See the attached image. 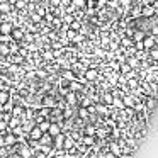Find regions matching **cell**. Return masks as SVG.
Wrapping results in <instances>:
<instances>
[{
  "mask_svg": "<svg viewBox=\"0 0 158 158\" xmlns=\"http://www.w3.org/2000/svg\"><path fill=\"white\" fill-rule=\"evenodd\" d=\"M32 155H34V151H32V148L29 146V144H24V146L19 150V156L21 158H31Z\"/></svg>",
  "mask_w": 158,
  "mask_h": 158,
  "instance_id": "6da1fadb",
  "label": "cell"
},
{
  "mask_svg": "<svg viewBox=\"0 0 158 158\" xmlns=\"http://www.w3.org/2000/svg\"><path fill=\"white\" fill-rule=\"evenodd\" d=\"M143 46H144V48H148V49H153L155 46H156V38L151 36V34H148L146 38H144V41H143Z\"/></svg>",
  "mask_w": 158,
  "mask_h": 158,
  "instance_id": "7a4b0ae2",
  "label": "cell"
},
{
  "mask_svg": "<svg viewBox=\"0 0 158 158\" xmlns=\"http://www.w3.org/2000/svg\"><path fill=\"white\" fill-rule=\"evenodd\" d=\"M155 12H156V9H155L153 5H143V10H141V14H143V17L151 19V17L155 15Z\"/></svg>",
  "mask_w": 158,
  "mask_h": 158,
  "instance_id": "3957f363",
  "label": "cell"
},
{
  "mask_svg": "<svg viewBox=\"0 0 158 158\" xmlns=\"http://www.w3.org/2000/svg\"><path fill=\"white\" fill-rule=\"evenodd\" d=\"M49 136H53V138H56V136H60L61 134V126H60L58 123H51V126H49Z\"/></svg>",
  "mask_w": 158,
  "mask_h": 158,
  "instance_id": "277c9868",
  "label": "cell"
},
{
  "mask_svg": "<svg viewBox=\"0 0 158 158\" xmlns=\"http://www.w3.org/2000/svg\"><path fill=\"white\" fill-rule=\"evenodd\" d=\"M12 31H14V27H12L10 22H2L0 24V34H5V36H10Z\"/></svg>",
  "mask_w": 158,
  "mask_h": 158,
  "instance_id": "5b68a950",
  "label": "cell"
},
{
  "mask_svg": "<svg viewBox=\"0 0 158 158\" xmlns=\"http://www.w3.org/2000/svg\"><path fill=\"white\" fill-rule=\"evenodd\" d=\"M43 134H44V133L39 129V126H34V127H32V131L29 133V138H31V139H34V141H39L43 138Z\"/></svg>",
  "mask_w": 158,
  "mask_h": 158,
  "instance_id": "8992f818",
  "label": "cell"
},
{
  "mask_svg": "<svg viewBox=\"0 0 158 158\" xmlns=\"http://www.w3.org/2000/svg\"><path fill=\"white\" fill-rule=\"evenodd\" d=\"M146 32L143 31V29H134V34H133V39L136 43H143L144 41V38H146Z\"/></svg>",
  "mask_w": 158,
  "mask_h": 158,
  "instance_id": "52a82bcc",
  "label": "cell"
},
{
  "mask_svg": "<svg viewBox=\"0 0 158 158\" xmlns=\"http://www.w3.org/2000/svg\"><path fill=\"white\" fill-rule=\"evenodd\" d=\"M109 150H110V153H112L114 156H119V155L123 153V150H121V144H117L116 141H110V143H109Z\"/></svg>",
  "mask_w": 158,
  "mask_h": 158,
  "instance_id": "ba28073f",
  "label": "cell"
},
{
  "mask_svg": "<svg viewBox=\"0 0 158 158\" xmlns=\"http://www.w3.org/2000/svg\"><path fill=\"white\" fill-rule=\"evenodd\" d=\"M10 36L15 39V41H21V39L26 36V31H24L22 27H15L14 31H12V34H10Z\"/></svg>",
  "mask_w": 158,
  "mask_h": 158,
  "instance_id": "9c48e42d",
  "label": "cell"
},
{
  "mask_svg": "<svg viewBox=\"0 0 158 158\" xmlns=\"http://www.w3.org/2000/svg\"><path fill=\"white\" fill-rule=\"evenodd\" d=\"M123 102H124V106H126V107H134V106H136V99H134L133 95H124L123 97Z\"/></svg>",
  "mask_w": 158,
  "mask_h": 158,
  "instance_id": "30bf717a",
  "label": "cell"
},
{
  "mask_svg": "<svg viewBox=\"0 0 158 158\" xmlns=\"http://www.w3.org/2000/svg\"><path fill=\"white\" fill-rule=\"evenodd\" d=\"M24 114H26V110H24V107H22V106H15L14 109H12V116H14V117H19V119H21Z\"/></svg>",
  "mask_w": 158,
  "mask_h": 158,
  "instance_id": "8fae6325",
  "label": "cell"
},
{
  "mask_svg": "<svg viewBox=\"0 0 158 158\" xmlns=\"http://www.w3.org/2000/svg\"><path fill=\"white\" fill-rule=\"evenodd\" d=\"M97 77H99V73H97L95 68H87V72H85V78L87 80H95Z\"/></svg>",
  "mask_w": 158,
  "mask_h": 158,
  "instance_id": "7c38bea8",
  "label": "cell"
},
{
  "mask_svg": "<svg viewBox=\"0 0 158 158\" xmlns=\"http://www.w3.org/2000/svg\"><path fill=\"white\" fill-rule=\"evenodd\" d=\"M143 102H144V106H146L148 110H151V109L156 107V99H155V97H148L146 100H143Z\"/></svg>",
  "mask_w": 158,
  "mask_h": 158,
  "instance_id": "4fadbf2b",
  "label": "cell"
},
{
  "mask_svg": "<svg viewBox=\"0 0 158 158\" xmlns=\"http://www.w3.org/2000/svg\"><path fill=\"white\" fill-rule=\"evenodd\" d=\"M7 102H10V94H9L7 90H4V92H0V104L5 106Z\"/></svg>",
  "mask_w": 158,
  "mask_h": 158,
  "instance_id": "5bb4252c",
  "label": "cell"
},
{
  "mask_svg": "<svg viewBox=\"0 0 158 158\" xmlns=\"http://www.w3.org/2000/svg\"><path fill=\"white\" fill-rule=\"evenodd\" d=\"M73 146H75V141H73V138H72V136H66L65 144H63V150H65V151H68V150H72Z\"/></svg>",
  "mask_w": 158,
  "mask_h": 158,
  "instance_id": "9a60e30c",
  "label": "cell"
},
{
  "mask_svg": "<svg viewBox=\"0 0 158 158\" xmlns=\"http://www.w3.org/2000/svg\"><path fill=\"white\" fill-rule=\"evenodd\" d=\"M17 141V138L14 136V134H7V136L4 138V143H5V146H12V144Z\"/></svg>",
  "mask_w": 158,
  "mask_h": 158,
  "instance_id": "2e32d148",
  "label": "cell"
},
{
  "mask_svg": "<svg viewBox=\"0 0 158 158\" xmlns=\"http://www.w3.org/2000/svg\"><path fill=\"white\" fill-rule=\"evenodd\" d=\"M12 7H14V5H10L9 2H2V4H0V12H2V14H7V12L12 10Z\"/></svg>",
  "mask_w": 158,
  "mask_h": 158,
  "instance_id": "e0dca14e",
  "label": "cell"
},
{
  "mask_svg": "<svg viewBox=\"0 0 158 158\" xmlns=\"http://www.w3.org/2000/svg\"><path fill=\"white\" fill-rule=\"evenodd\" d=\"M66 100H68L70 106H75L77 100H78V97H77V92H70L68 95H66Z\"/></svg>",
  "mask_w": 158,
  "mask_h": 158,
  "instance_id": "ac0fdd59",
  "label": "cell"
},
{
  "mask_svg": "<svg viewBox=\"0 0 158 158\" xmlns=\"http://www.w3.org/2000/svg\"><path fill=\"white\" fill-rule=\"evenodd\" d=\"M126 60H127V65H129L131 68H136V66L139 65V60H138L136 56H127Z\"/></svg>",
  "mask_w": 158,
  "mask_h": 158,
  "instance_id": "d6986e66",
  "label": "cell"
},
{
  "mask_svg": "<svg viewBox=\"0 0 158 158\" xmlns=\"http://www.w3.org/2000/svg\"><path fill=\"white\" fill-rule=\"evenodd\" d=\"M38 126H39V129H41L43 133H48V131H49V126H51V123H49L48 119H44L43 123H39Z\"/></svg>",
  "mask_w": 158,
  "mask_h": 158,
  "instance_id": "ffe728a7",
  "label": "cell"
},
{
  "mask_svg": "<svg viewBox=\"0 0 158 158\" xmlns=\"http://www.w3.org/2000/svg\"><path fill=\"white\" fill-rule=\"evenodd\" d=\"M102 102H106V104H112V102H114L112 94H110V92H104V94H102Z\"/></svg>",
  "mask_w": 158,
  "mask_h": 158,
  "instance_id": "44dd1931",
  "label": "cell"
},
{
  "mask_svg": "<svg viewBox=\"0 0 158 158\" xmlns=\"http://www.w3.org/2000/svg\"><path fill=\"white\" fill-rule=\"evenodd\" d=\"M78 90H82V83L80 82H70V92H78Z\"/></svg>",
  "mask_w": 158,
  "mask_h": 158,
  "instance_id": "7402d4cb",
  "label": "cell"
},
{
  "mask_svg": "<svg viewBox=\"0 0 158 158\" xmlns=\"http://www.w3.org/2000/svg\"><path fill=\"white\" fill-rule=\"evenodd\" d=\"M55 139H56V148H63V144H65V139H66V136H65V134H60V136H56L55 138Z\"/></svg>",
  "mask_w": 158,
  "mask_h": 158,
  "instance_id": "603a6c76",
  "label": "cell"
},
{
  "mask_svg": "<svg viewBox=\"0 0 158 158\" xmlns=\"http://www.w3.org/2000/svg\"><path fill=\"white\" fill-rule=\"evenodd\" d=\"M51 139H53V136H49V133H44L43 138L39 139V143L41 144H51Z\"/></svg>",
  "mask_w": 158,
  "mask_h": 158,
  "instance_id": "cb8c5ba5",
  "label": "cell"
},
{
  "mask_svg": "<svg viewBox=\"0 0 158 158\" xmlns=\"http://www.w3.org/2000/svg\"><path fill=\"white\" fill-rule=\"evenodd\" d=\"M95 131L97 129H95V126H94V124H87V126H85V134H87V136H92Z\"/></svg>",
  "mask_w": 158,
  "mask_h": 158,
  "instance_id": "d4e9b609",
  "label": "cell"
},
{
  "mask_svg": "<svg viewBox=\"0 0 158 158\" xmlns=\"http://www.w3.org/2000/svg\"><path fill=\"white\" fill-rule=\"evenodd\" d=\"M63 77H65V80H68V82H75V75H73V72H70V70L63 72Z\"/></svg>",
  "mask_w": 158,
  "mask_h": 158,
  "instance_id": "484cf974",
  "label": "cell"
},
{
  "mask_svg": "<svg viewBox=\"0 0 158 158\" xmlns=\"http://www.w3.org/2000/svg\"><path fill=\"white\" fill-rule=\"evenodd\" d=\"M89 116H90L89 109H83V107H80V110H78V117H80V119H87Z\"/></svg>",
  "mask_w": 158,
  "mask_h": 158,
  "instance_id": "4316f807",
  "label": "cell"
},
{
  "mask_svg": "<svg viewBox=\"0 0 158 158\" xmlns=\"http://www.w3.org/2000/svg\"><path fill=\"white\" fill-rule=\"evenodd\" d=\"M0 55H10V46L9 44H0Z\"/></svg>",
  "mask_w": 158,
  "mask_h": 158,
  "instance_id": "83f0119b",
  "label": "cell"
},
{
  "mask_svg": "<svg viewBox=\"0 0 158 158\" xmlns=\"http://www.w3.org/2000/svg\"><path fill=\"white\" fill-rule=\"evenodd\" d=\"M19 123H22L19 117H12V121L9 123V127H14V129H15V127H19Z\"/></svg>",
  "mask_w": 158,
  "mask_h": 158,
  "instance_id": "f1b7e54d",
  "label": "cell"
},
{
  "mask_svg": "<svg viewBox=\"0 0 158 158\" xmlns=\"http://www.w3.org/2000/svg\"><path fill=\"white\" fill-rule=\"evenodd\" d=\"M83 5H85V0H73L72 2L73 9H80V7H83Z\"/></svg>",
  "mask_w": 158,
  "mask_h": 158,
  "instance_id": "f546056e",
  "label": "cell"
},
{
  "mask_svg": "<svg viewBox=\"0 0 158 158\" xmlns=\"http://www.w3.org/2000/svg\"><path fill=\"white\" fill-rule=\"evenodd\" d=\"M43 60H46V61H53V60H55V53L46 51L44 55H43Z\"/></svg>",
  "mask_w": 158,
  "mask_h": 158,
  "instance_id": "4dcf8cb0",
  "label": "cell"
},
{
  "mask_svg": "<svg viewBox=\"0 0 158 158\" xmlns=\"http://www.w3.org/2000/svg\"><path fill=\"white\" fill-rule=\"evenodd\" d=\"M150 58H151V60H156V61H158V44L150 51Z\"/></svg>",
  "mask_w": 158,
  "mask_h": 158,
  "instance_id": "1f68e13d",
  "label": "cell"
},
{
  "mask_svg": "<svg viewBox=\"0 0 158 158\" xmlns=\"http://www.w3.org/2000/svg\"><path fill=\"white\" fill-rule=\"evenodd\" d=\"M97 114H104V116H106L107 114V107L106 106H102V104H97Z\"/></svg>",
  "mask_w": 158,
  "mask_h": 158,
  "instance_id": "d6a6232c",
  "label": "cell"
},
{
  "mask_svg": "<svg viewBox=\"0 0 158 158\" xmlns=\"http://www.w3.org/2000/svg\"><path fill=\"white\" fill-rule=\"evenodd\" d=\"M77 36H78V34H77V32L73 31V29L66 31V39H72V41H75V39H77Z\"/></svg>",
  "mask_w": 158,
  "mask_h": 158,
  "instance_id": "836d02e7",
  "label": "cell"
},
{
  "mask_svg": "<svg viewBox=\"0 0 158 158\" xmlns=\"http://www.w3.org/2000/svg\"><path fill=\"white\" fill-rule=\"evenodd\" d=\"M121 72H123V73H127V75H129L133 70H131V66L127 65V63H123V65H121Z\"/></svg>",
  "mask_w": 158,
  "mask_h": 158,
  "instance_id": "e575fe53",
  "label": "cell"
},
{
  "mask_svg": "<svg viewBox=\"0 0 158 158\" xmlns=\"http://www.w3.org/2000/svg\"><path fill=\"white\" fill-rule=\"evenodd\" d=\"M12 36H5V34H0V44H7L9 41H10Z\"/></svg>",
  "mask_w": 158,
  "mask_h": 158,
  "instance_id": "d590c367",
  "label": "cell"
},
{
  "mask_svg": "<svg viewBox=\"0 0 158 158\" xmlns=\"http://www.w3.org/2000/svg\"><path fill=\"white\" fill-rule=\"evenodd\" d=\"M114 106L119 107V109H124V107H126V106H124V102H123V99H117V97L114 99Z\"/></svg>",
  "mask_w": 158,
  "mask_h": 158,
  "instance_id": "8d00e7d4",
  "label": "cell"
},
{
  "mask_svg": "<svg viewBox=\"0 0 158 158\" xmlns=\"http://www.w3.org/2000/svg\"><path fill=\"white\" fill-rule=\"evenodd\" d=\"M7 129H9V124L0 119V131H2V133H7Z\"/></svg>",
  "mask_w": 158,
  "mask_h": 158,
  "instance_id": "74e56055",
  "label": "cell"
},
{
  "mask_svg": "<svg viewBox=\"0 0 158 158\" xmlns=\"http://www.w3.org/2000/svg\"><path fill=\"white\" fill-rule=\"evenodd\" d=\"M49 7H61V0H49Z\"/></svg>",
  "mask_w": 158,
  "mask_h": 158,
  "instance_id": "f35d334b",
  "label": "cell"
},
{
  "mask_svg": "<svg viewBox=\"0 0 158 158\" xmlns=\"http://www.w3.org/2000/svg\"><path fill=\"white\" fill-rule=\"evenodd\" d=\"M31 19H32V21H34V22H39V21H41V15H39L38 14V12H32V14H31Z\"/></svg>",
  "mask_w": 158,
  "mask_h": 158,
  "instance_id": "ab89813d",
  "label": "cell"
},
{
  "mask_svg": "<svg viewBox=\"0 0 158 158\" xmlns=\"http://www.w3.org/2000/svg\"><path fill=\"white\" fill-rule=\"evenodd\" d=\"M26 5H27V0H19L17 4H15V7H17V9H24Z\"/></svg>",
  "mask_w": 158,
  "mask_h": 158,
  "instance_id": "60d3db41",
  "label": "cell"
},
{
  "mask_svg": "<svg viewBox=\"0 0 158 158\" xmlns=\"http://www.w3.org/2000/svg\"><path fill=\"white\" fill-rule=\"evenodd\" d=\"M136 85H138V80H136V78H129L127 87H131V89H136Z\"/></svg>",
  "mask_w": 158,
  "mask_h": 158,
  "instance_id": "b9f144b4",
  "label": "cell"
},
{
  "mask_svg": "<svg viewBox=\"0 0 158 158\" xmlns=\"http://www.w3.org/2000/svg\"><path fill=\"white\" fill-rule=\"evenodd\" d=\"M119 4L123 5V7H129V5L133 4V0H119Z\"/></svg>",
  "mask_w": 158,
  "mask_h": 158,
  "instance_id": "7bdbcfd3",
  "label": "cell"
},
{
  "mask_svg": "<svg viewBox=\"0 0 158 158\" xmlns=\"http://www.w3.org/2000/svg\"><path fill=\"white\" fill-rule=\"evenodd\" d=\"M83 143H85V144H92L94 143V138L92 136H83Z\"/></svg>",
  "mask_w": 158,
  "mask_h": 158,
  "instance_id": "ee69618b",
  "label": "cell"
},
{
  "mask_svg": "<svg viewBox=\"0 0 158 158\" xmlns=\"http://www.w3.org/2000/svg\"><path fill=\"white\" fill-rule=\"evenodd\" d=\"M10 53H21L19 46H17V44H10Z\"/></svg>",
  "mask_w": 158,
  "mask_h": 158,
  "instance_id": "f6af8a7d",
  "label": "cell"
},
{
  "mask_svg": "<svg viewBox=\"0 0 158 158\" xmlns=\"http://www.w3.org/2000/svg\"><path fill=\"white\" fill-rule=\"evenodd\" d=\"M61 21H65L66 24H72V22H73V17H72V15H65V17H63Z\"/></svg>",
  "mask_w": 158,
  "mask_h": 158,
  "instance_id": "bcb514c9",
  "label": "cell"
},
{
  "mask_svg": "<svg viewBox=\"0 0 158 158\" xmlns=\"http://www.w3.org/2000/svg\"><path fill=\"white\" fill-rule=\"evenodd\" d=\"M150 34L156 38V36H158V26H153V27H151V32H150Z\"/></svg>",
  "mask_w": 158,
  "mask_h": 158,
  "instance_id": "7dc6e473",
  "label": "cell"
},
{
  "mask_svg": "<svg viewBox=\"0 0 158 158\" xmlns=\"http://www.w3.org/2000/svg\"><path fill=\"white\" fill-rule=\"evenodd\" d=\"M121 43H123V44L126 46V48H129V44H131V43H133V41H131L129 38H124V39H123V41H121Z\"/></svg>",
  "mask_w": 158,
  "mask_h": 158,
  "instance_id": "c3c4849f",
  "label": "cell"
},
{
  "mask_svg": "<svg viewBox=\"0 0 158 158\" xmlns=\"http://www.w3.org/2000/svg\"><path fill=\"white\" fill-rule=\"evenodd\" d=\"M73 0H61V7H66V5H72Z\"/></svg>",
  "mask_w": 158,
  "mask_h": 158,
  "instance_id": "681fc988",
  "label": "cell"
},
{
  "mask_svg": "<svg viewBox=\"0 0 158 158\" xmlns=\"http://www.w3.org/2000/svg\"><path fill=\"white\" fill-rule=\"evenodd\" d=\"M143 136H146V129H139V133H138V139L143 138Z\"/></svg>",
  "mask_w": 158,
  "mask_h": 158,
  "instance_id": "f907efd6",
  "label": "cell"
},
{
  "mask_svg": "<svg viewBox=\"0 0 158 158\" xmlns=\"http://www.w3.org/2000/svg\"><path fill=\"white\" fill-rule=\"evenodd\" d=\"M78 27H80V22L73 21V22H72V29H73V31H75V29H78Z\"/></svg>",
  "mask_w": 158,
  "mask_h": 158,
  "instance_id": "816d5d0a",
  "label": "cell"
},
{
  "mask_svg": "<svg viewBox=\"0 0 158 158\" xmlns=\"http://www.w3.org/2000/svg\"><path fill=\"white\" fill-rule=\"evenodd\" d=\"M36 73H38V77H39V78H44V77H46V72H43V70H38Z\"/></svg>",
  "mask_w": 158,
  "mask_h": 158,
  "instance_id": "f5cc1de1",
  "label": "cell"
},
{
  "mask_svg": "<svg viewBox=\"0 0 158 158\" xmlns=\"http://www.w3.org/2000/svg\"><path fill=\"white\" fill-rule=\"evenodd\" d=\"M144 46H143V43H136V49H143Z\"/></svg>",
  "mask_w": 158,
  "mask_h": 158,
  "instance_id": "db71d44e",
  "label": "cell"
},
{
  "mask_svg": "<svg viewBox=\"0 0 158 158\" xmlns=\"http://www.w3.org/2000/svg\"><path fill=\"white\" fill-rule=\"evenodd\" d=\"M17 2H19V0H9V4H10V5H15Z\"/></svg>",
  "mask_w": 158,
  "mask_h": 158,
  "instance_id": "11a10c76",
  "label": "cell"
},
{
  "mask_svg": "<svg viewBox=\"0 0 158 158\" xmlns=\"http://www.w3.org/2000/svg\"><path fill=\"white\" fill-rule=\"evenodd\" d=\"M36 2H39V0H36Z\"/></svg>",
  "mask_w": 158,
  "mask_h": 158,
  "instance_id": "9f6ffc18",
  "label": "cell"
},
{
  "mask_svg": "<svg viewBox=\"0 0 158 158\" xmlns=\"http://www.w3.org/2000/svg\"><path fill=\"white\" fill-rule=\"evenodd\" d=\"M156 63H158V61H156Z\"/></svg>",
  "mask_w": 158,
  "mask_h": 158,
  "instance_id": "6f0895ef",
  "label": "cell"
}]
</instances>
